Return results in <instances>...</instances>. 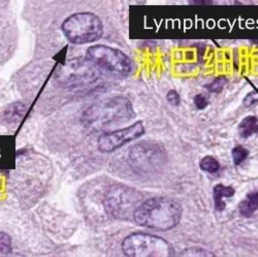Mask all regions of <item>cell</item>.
<instances>
[{
  "instance_id": "ffe728a7",
  "label": "cell",
  "mask_w": 258,
  "mask_h": 257,
  "mask_svg": "<svg viewBox=\"0 0 258 257\" xmlns=\"http://www.w3.org/2000/svg\"><path fill=\"white\" fill-rule=\"evenodd\" d=\"M193 101H195V104H196V106H197L199 110H205L207 106L209 105L208 99L206 98V96H204L202 94H198L195 97V100H193Z\"/></svg>"
},
{
  "instance_id": "7a4b0ae2",
  "label": "cell",
  "mask_w": 258,
  "mask_h": 257,
  "mask_svg": "<svg viewBox=\"0 0 258 257\" xmlns=\"http://www.w3.org/2000/svg\"><path fill=\"white\" fill-rule=\"evenodd\" d=\"M134 116L135 112L131 100L123 96H117L90 105L82 115V123L88 130L97 132L110 125L126 122Z\"/></svg>"
},
{
  "instance_id": "9a60e30c",
  "label": "cell",
  "mask_w": 258,
  "mask_h": 257,
  "mask_svg": "<svg viewBox=\"0 0 258 257\" xmlns=\"http://www.w3.org/2000/svg\"><path fill=\"white\" fill-rule=\"evenodd\" d=\"M181 256H188V257H214L216 256L214 253H212L211 251L205 249V248H202V247H189L185 250L182 251L181 253Z\"/></svg>"
},
{
  "instance_id": "8fae6325",
  "label": "cell",
  "mask_w": 258,
  "mask_h": 257,
  "mask_svg": "<svg viewBox=\"0 0 258 257\" xmlns=\"http://www.w3.org/2000/svg\"><path fill=\"white\" fill-rule=\"evenodd\" d=\"M239 133L244 139L258 134V119L255 116L244 118L239 124Z\"/></svg>"
},
{
  "instance_id": "d6986e66",
  "label": "cell",
  "mask_w": 258,
  "mask_h": 257,
  "mask_svg": "<svg viewBox=\"0 0 258 257\" xmlns=\"http://www.w3.org/2000/svg\"><path fill=\"white\" fill-rule=\"evenodd\" d=\"M166 99L167 101L171 104V105H175V106H178L181 102V98H180V95L179 93L176 91V90H169L167 92V95H166Z\"/></svg>"
},
{
  "instance_id": "4fadbf2b",
  "label": "cell",
  "mask_w": 258,
  "mask_h": 257,
  "mask_svg": "<svg viewBox=\"0 0 258 257\" xmlns=\"http://www.w3.org/2000/svg\"><path fill=\"white\" fill-rule=\"evenodd\" d=\"M26 112V106L22 103H13L4 113V119L8 123L15 122L23 117Z\"/></svg>"
},
{
  "instance_id": "5b68a950",
  "label": "cell",
  "mask_w": 258,
  "mask_h": 257,
  "mask_svg": "<svg viewBox=\"0 0 258 257\" xmlns=\"http://www.w3.org/2000/svg\"><path fill=\"white\" fill-rule=\"evenodd\" d=\"M167 160L165 150L162 146L142 142L129 150L128 162L140 174H154L162 168Z\"/></svg>"
},
{
  "instance_id": "44dd1931",
  "label": "cell",
  "mask_w": 258,
  "mask_h": 257,
  "mask_svg": "<svg viewBox=\"0 0 258 257\" xmlns=\"http://www.w3.org/2000/svg\"><path fill=\"white\" fill-rule=\"evenodd\" d=\"M256 101H258V91L249 93L244 100V104H245V106H250L253 103H255Z\"/></svg>"
},
{
  "instance_id": "3957f363",
  "label": "cell",
  "mask_w": 258,
  "mask_h": 257,
  "mask_svg": "<svg viewBox=\"0 0 258 257\" xmlns=\"http://www.w3.org/2000/svg\"><path fill=\"white\" fill-rule=\"evenodd\" d=\"M62 31L72 44L84 45L98 40L102 36L103 25L92 13H77L64 21Z\"/></svg>"
},
{
  "instance_id": "9c48e42d",
  "label": "cell",
  "mask_w": 258,
  "mask_h": 257,
  "mask_svg": "<svg viewBox=\"0 0 258 257\" xmlns=\"http://www.w3.org/2000/svg\"><path fill=\"white\" fill-rule=\"evenodd\" d=\"M93 74V69L87 63L82 62L77 64H71L66 68L64 74L61 76L64 82H70L72 85L82 84L85 81H88L89 77Z\"/></svg>"
},
{
  "instance_id": "ba28073f",
  "label": "cell",
  "mask_w": 258,
  "mask_h": 257,
  "mask_svg": "<svg viewBox=\"0 0 258 257\" xmlns=\"http://www.w3.org/2000/svg\"><path fill=\"white\" fill-rule=\"evenodd\" d=\"M144 134V124L142 121H138L131 126L122 128V130L102 134L97 140V147L102 153H111L125 144L140 139Z\"/></svg>"
},
{
  "instance_id": "7c38bea8",
  "label": "cell",
  "mask_w": 258,
  "mask_h": 257,
  "mask_svg": "<svg viewBox=\"0 0 258 257\" xmlns=\"http://www.w3.org/2000/svg\"><path fill=\"white\" fill-rule=\"evenodd\" d=\"M239 210L243 216L251 217L256 211H258V192L248 195L239 205Z\"/></svg>"
},
{
  "instance_id": "30bf717a",
  "label": "cell",
  "mask_w": 258,
  "mask_h": 257,
  "mask_svg": "<svg viewBox=\"0 0 258 257\" xmlns=\"http://www.w3.org/2000/svg\"><path fill=\"white\" fill-rule=\"evenodd\" d=\"M235 194V190L231 186H224L223 184H217L213 189V198L215 210L222 212L225 210L226 205L223 202L224 198H232Z\"/></svg>"
},
{
  "instance_id": "6da1fadb",
  "label": "cell",
  "mask_w": 258,
  "mask_h": 257,
  "mask_svg": "<svg viewBox=\"0 0 258 257\" xmlns=\"http://www.w3.org/2000/svg\"><path fill=\"white\" fill-rule=\"evenodd\" d=\"M182 215V206L177 201L157 197L141 203L134 213V220L150 229L167 231L180 223Z\"/></svg>"
},
{
  "instance_id": "277c9868",
  "label": "cell",
  "mask_w": 258,
  "mask_h": 257,
  "mask_svg": "<svg viewBox=\"0 0 258 257\" xmlns=\"http://www.w3.org/2000/svg\"><path fill=\"white\" fill-rule=\"evenodd\" d=\"M122 250L129 257H169L174 248L165 239L158 235L135 232L123 240Z\"/></svg>"
},
{
  "instance_id": "e0dca14e",
  "label": "cell",
  "mask_w": 258,
  "mask_h": 257,
  "mask_svg": "<svg viewBox=\"0 0 258 257\" xmlns=\"http://www.w3.org/2000/svg\"><path fill=\"white\" fill-rule=\"evenodd\" d=\"M12 238L5 231H0V253L9 254L12 252Z\"/></svg>"
},
{
  "instance_id": "2e32d148",
  "label": "cell",
  "mask_w": 258,
  "mask_h": 257,
  "mask_svg": "<svg viewBox=\"0 0 258 257\" xmlns=\"http://www.w3.org/2000/svg\"><path fill=\"white\" fill-rule=\"evenodd\" d=\"M231 154H232L233 163L235 165H240L249 156V151H248L246 148H244L242 146H236V147H234L232 149Z\"/></svg>"
},
{
  "instance_id": "8992f818",
  "label": "cell",
  "mask_w": 258,
  "mask_h": 257,
  "mask_svg": "<svg viewBox=\"0 0 258 257\" xmlns=\"http://www.w3.org/2000/svg\"><path fill=\"white\" fill-rule=\"evenodd\" d=\"M87 59L95 66L120 75H131L134 62L122 51L104 45L92 46L87 50Z\"/></svg>"
},
{
  "instance_id": "ac0fdd59",
  "label": "cell",
  "mask_w": 258,
  "mask_h": 257,
  "mask_svg": "<svg viewBox=\"0 0 258 257\" xmlns=\"http://www.w3.org/2000/svg\"><path fill=\"white\" fill-rule=\"evenodd\" d=\"M227 79L225 77H219L217 79H215L214 82H212L210 85H208L207 89L213 93H220L225 87Z\"/></svg>"
},
{
  "instance_id": "52a82bcc",
  "label": "cell",
  "mask_w": 258,
  "mask_h": 257,
  "mask_svg": "<svg viewBox=\"0 0 258 257\" xmlns=\"http://www.w3.org/2000/svg\"><path fill=\"white\" fill-rule=\"evenodd\" d=\"M141 196L135 189L119 186L114 187L107 195L106 206L113 216L120 219H126L131 215L134 217V213L139 207Z\"/></svg>"
},
{
  "instance_id": "5bb4252c",
  "label": "cell",
  "mask_w": 258,
  "mask_h": 257,
  "mask_svg": "<svg viewBox=\"0 0 258 257\" xmlns=\"http://www.w3.org/2000/svg\"><path fill=\"white\" fill-rule=\"evenodd\" d=\"M200 166L204 171H207V173H210V174L216 173V171H218L219 168H220L219 162L216 159H215L213 156L204 157L201 160Z\"/></svg>"
}]
</instances>
